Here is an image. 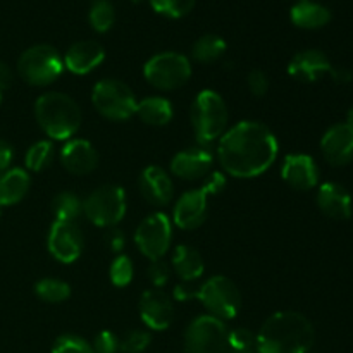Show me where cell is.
Listing matches in <instances>:
<instances>
[{"instance_id":"cell-35","label":"cell","mask_w":353,"mask_h":353,"mask_svg":"<svg viewBox=\"0 0 353 353\" xmlns=\"http://www.w3.org/2000/svg\"><path fill=\"white\" fill-rule=\"evenodd\" d=\"M152 336L145 330H131L121 338V353H143L150 347Z\"/></svg>"},{"instance_id":"cell-22","label":"cell","mask_w":353,"mask_h":353,"mask_svg":"<svg viewBox=\"0 0 353 353\" xmlns=\"http://www.w3.org/2000/svg\"><path fill=\"white\" fill-rule=\"evenodd\" d=\"M317 205L324 216L336 221H347L352 217V196L340 183H324L317 190Z\"/></svg>"},{"instance_id":"cell-34","label":"cell","mask_w":353,"mask_h":353,"mask_svg":"<svg viewBox=\"0 0 353 353\" xmlns=\"http://www.w3.org/2000/svg\"><path fill=\"white\" fill-rule=\"evenodd\" d=\"M148 2L155 12L171 19H179L195 7L196 0H148Z\"/></svg>"},{"instance_id":"cell-33","label":"cell","mask_w":353,"mask_h":353,"mask_svg":"<svg viewBox=\"0 0 353 353\" xmlns=\"http://www.w3.org/2000/svg\"><path fill=\"white\" fill-rule=\"evenodd\" d=\"M133 276H134L133 261H131L128 255H123V254L117 255L109 268L110 283H112L114 286H117V288H124V286H128L131 281H133Z\"/></svg>"},{"instance_id":"cell-36","label":"cell","mask_w":353,"mask_h":353,"mask_svg":"<svg viewBox=\"0 0 353 353\" xmlns=\"http://www.w3.org/2000/svg\"><path fill=\"white\" fill-rule=\"evenodd\" d=\"M52 353H95L92 343L78 334H62L54 341Z\"/></svg>"},{"instance_id":"cell-3","label":"cell","mask_w":353,"mask_h":353,"mask_svg":"<svg viewBox=\"0 0 353 353\" xmlns=\"http://www.w3.org/2000/svg\"><path fill=\"white\" fill-rule=\"evenodd\" d=\"M34 119L50 140L68 141L81 128V109L72 97L45 92L34 102Z\"/></svg>"},{"instance_id":"cell-31","label":"cell","mask_w":353,"mask_h":353,"mask_svg":"<svg viewBox=\"0 0 353 353\" xmlns=\"http://www.w3.org/2000/svg\"><path fill=\"white\" fill-rule=\"evenodd\" d=\"M88 21L97 33H107L116 23V9L110 0H95L90 7Z\"/></svg>"},{"instance_id":"cell-26","label":"cell","mask_w":353,"mask_h":353,"mask_svg":"<svg viewBox=\"0 0 353 353\" xmlns=\"http://www.w3.org/2000/svg\"><path fill=\"white\" fill-rule=\"evenodd\" d=\"M137 116L148 126H165L171 123L174 109L165 97H147L138 102Z\"/></svg>"},{"instance_id":"cell-40","label":"cell","mask_w":353,"mask_h":353,"mask_svg":"<svg viewBox=\"0 0 353 353\" xmlns=\"http://www.w3.org/2000/svg\"><path fill=\"white\" fill-rule=\"evenodd\" d=\"M14 159V148L12 145L7 143L6 140H0V174L7 169H10Z\"/></svg>"},{"instance_id":"cell-5","label":"cell","mask_w":353,"mask_h":353,"mask_svg":"<svg viewBox=\"0 0 353 353\" xmlns=\"http://www.w3.org/2000/svg\"><path fill=\"white\" fill-rule=\"evenodd\" d=\"M226 188V176L223 172H212L207 183L200 188L185 192L176 200L172 210V223L181 230H196L207 219L209 199Z\"/></svg>"},{"instance_id":"cell-47","label":"cell","mask_w":353,"mask_h":353,"mask_svg":"<svg viewBox=\"0 0 353 353\" xmlns=\"http://www.w3.org/2000/svg\"><path fill=\"white\" fill-rule=\"evenodd\" d=\"M0 102H2V90H0Z\"/></svg>"},{"instance_id":"cell-24","label":"cell","mask_w":353,"mask_h":353,"mask_svg":"<svg viewBox=\"0 0 353 353\" xmlns=\"http://www.w3.org/2000/svg\"><path fill=\"white\" fill-rule=\"evenodd\" d=\"M172 269L183 283H193L205 272V264L199 250L188 245H178L172 252Z\"/></svg>"},{"instance_id":"cell-20","label":"cell","mask_w":353,"mask_h":353,"mask_svg":"<svg viewBox=\"0 0 353 353\" xmlns=\"http://www.w3.org/2000/svg\"><path fill=\"white\" fill-rule=\"evenodd\" d=\"M333 69L330 57L317 48L296 52L288 64V74L302 83H314Z\"/></svg>"},{"instance_id":"cell-41","label":"cell","mask_w":353,"mask_h":353,"mask_svg":"<svg viewBox=\"0 0 353 353\" xmlns=\"http://www.w3.org/2000/svg\"><path fill=\"white\" fill-rule=\"evenodd\" d=\"M14 81V74H12V69L9 68V64H6L3 61H0V90H7L12 86Z\"/></svg>"},{"instance_id":"cell-18","label":"cell","mask_w":353,"mask_h":353,"mask_svg":"<svg viewBox=\"0 0 353 353\" xmlns=\"http://www.w3.org/2000/svg\"><path fill=\"white\" fill-rule=\"evenodd\" d=\"M61 164L68 172L74 176H86L99 165V154L88 140L71 138L61 148Z\"/></svg>"},{"instance_id":"cell-42","label":"cell","mask_w":353,"mask_h":353,"mask_svg":"<svg viewBox=\"0 0 353 353\" xmlns=\"http://www.w3.org/2000/svg\"><path fill=\"white\" fill-rule=\"evenodd\" d=\"M330 74L333 76V79L338 85H348L353 79V72L347 68H333L330 71Z\"/></svg>"},{"instance_id":"cell-6","label":"cell","mask_w":353,"mask_h":353,"mask_svg":"<svg viewBox=\"0 0 353 353\" xmlns=\"http://www.w3.org/2000/svg\"><path fill=\"white\" fill-rule=\"evenodd\" d=\"M64 71V57L55 47L38 43L17 59V72L31 86H48Z\"/></svg>"},{"instance_id":"cell-17","label":"cell","mask_w":353,"mask_h":353,"mask_svg":"<svg viewBox=\"0 0 353 353\" xmlns=\"http://www.w3.org/2000/svg\"><path fill=\"white\" fill-rule=\"evenodd\" d=\"M324 159L334 168H341L353 159V128L347 123L331 126L321 140Z\"/></svg>"},{"instance_id":"cell-23","label":"cell","mask_w":353,"mask_h":353,"mask_svg":"<svg viewBox=\"0 0 353 353\" xmlns=\"http://www.w3.org/2000/svg\"><path fill=\"white\" fill-rule=\"evenodd\" d=\"M31 188V178L26 169L10 168L0 174V207L19 203Z\"/></svg>"},{"instance_id":"cell-1","label":"cell","mask_w":353,"mask_h":353,"mask_svg":"<svg viewBox=\"0 0 353 353\" xmlns=\"http://www.w3.org/2000/svg\"><path fill=\"white\" fill-rule=\"evenodd\" d=\"M279 143L269 126L259 121H240L219 138L217 159L233 178H257L276 162Z\"/></svg>"},{"instance_id":"cell-12","label":"cell","mask_w":353,"mask_h":353,"mask_svg":"<svg viewBox=\"0 0 353 353\" xmlns=\"http://www.w3.org/2000/svg\"><path fill=\"white\" fill-rule=\"evenodd\" d=\"M134 243L148 261H159L172 243V223L164 212H154L141 219L134 231Z\"/></svg>"},{"instance_id":"cell-7","label":"cell","mask_w":353,"mask_h":353,"mask_svg":"<svg viewBox=\"0 0 353 353\" xmlns=\"http://www.w3.org/2000/svg\"><path fill=\"white\" fill-rule=\"evenodd\" d=\"M92 103L97 112L109 121H128L137 114L138 100L133 90L119 79H100L92 90Z\"/></svg>"},{"instance_id":"cell-11","label":"cell","mask_w":353,"mask_h":353,"mask_svg":"<svg viewBox=\"0 0 353 353\" xmlns=\"http://www.w3.org/2000/svg\"><path fill=\"white\" fill-rule=\"evenodd\" d=\"M226 323L217 317L199 316L185 331V353H230Z\"/></svg>"},{"instance_id":"cell-2","label":"cell","mask_w":353,"mask_h":353,"mask_svg":"<svg viewBox=\"0 0 353 353\" xmlns=\"http://www.w3.org/2000/svg\"><path fill=\"white\" fill-rule=\"evenodd\" d=\"M316 341L312 323L295 310H281L265 319L257 333L259 353H309Z\"/></svg>"},{"instance_id":"cell-30","label":"cell","mask_w":353,"mask_h":353,"mask_svg":"<svg viewBox=\"0 0 353 353\" xmlns=\"http://www.w3.org/2000/svg\"><path fill=\"white\" fill-rule=\"evenodd\" d=\"M34 295L45 303H62L71 296V286L57 278H43L34 285Z\"/></svg>"},{"instance_id":"cell-14","label":"cell","mask_w":353,"mask_h":353,"mask_svg":"<svg viewBox=\"0 0 353 353\" xmlns=\"http://www.w3.org/2000/svg\"><path fill=\"white\" fill-rule=\"evenodd\" d=\"M138 312L148 330L165 331L174 321V303L162 288H150L141 293Z\"/></svg>"},{"instance_id":"cell-10","label":"cell","mask_w":353,"mask_h":353,"mask_svg":"<svg viewBox=\"0 0 353 353\" xmlns=\"http://www.w3.org/2000/svg\"><path fill=\"white\" fill-rule=\"evenodd\" d=\"M128 209L126 193L117 185H103L83 200V214L99 228H114L124 219Z\"/></svg>"},{"instance_id":"cell-27","label":"cell","mask_w":353,"mask_h":353,"mask_svg":"<svg viewBox=\"0 0 353 353\" xmlns=\"http://www.w3.org/2000/svg\"><path fill=\"white\" fill-rule=\"evenodd\" d=\"M226 40L219 34H202L192 47V59L200 64H214L226 54Z\"/></svg>"},{"instance_id":"cell-39","label":"cell","mask_w":353,"mask_h":353,"mask_svg":"<svg viewBox=\"0 0 353 353\" xmlns=\"http://www.w3.org/2000/svg\"><path fill=\"white\" fill-rule=\"evenodd\" d=\"M247 85L252 95L261 99V97L268 95L271 83H269V76L262 69H252L247 76Z\"/></svg>"},{"instance_id":"cell-44","label":"cell","mask_w":353,"mask_h":353,"mask_svg":"<svg viewBox=\"0 0 353 353\" xmlns=\"http://www.w3.org/2000/svg\"><path fill=\"white\" fill-rule=\"evenodd\" d=\"M174 299L178 302H186L190 299H195V290H192L186 285H178L174 288Z\"/></svg>"},{"instance_id":"cell-13","label":"cell","mask_w":353,"mask_h":353,"mask_svg":"<svg viewBox=\"0 0 353 353\" xmlns=\"http://www.w3.org/2000/svg\"><path fill=\"white\" fill-rule=\"evenodd\" d=\"M47 248L52 257L61 264H72L78 261L85 248V238L76 223L54 221L48 230Z\"/></svg>"},{"instance_id":"cell-4","label":"cell","mask_w":353,"mask_h":353,"mask_svg":"<svg viewBox=\"0 0 353 353\" xmlns=\"http://www.w3.org/2000/svg\"><path fill=\"white\" fill-rule=\"evenodd\" d=\"M190 121H192L196 141L205 147L207 143L219 140L226 133L230 110L219 93L214 90H202L193 99Z\"/></svg>"},{"instance_id":"cell-25","label":"cell","mask_w":353,"mask_h":353,"mask_svg":"<svg viewBox=\"0 0 353 353\" xmlns=\"http://www.w3.org/2000/svg\"><path fill=\"white\" fill-rule=\"evenodd\" d=\"M290 19L302 30H317L331 21V10L312 0H299L290 10Z\"/></svg>"},{"instance_id":"cell-37","label":"cell","mask_w":353,"mask_h":353,"mask_svg":"<svg viewBox=\"0 0 353 353\" xmlns=\"http://www.w3.org/2000/svg\"><path fill=\"white\" fill-rule=\"evenodd\" d=\"M147 276L154 288H164L168 285L169 278H171V265L165 261L159 259V261H150V265L147 269Z\"/></svg>"},{"instance_id":"cell-46","label":"cell","mask_w":353,"mask_h":353,"mask_svg":"<svg viewBox=\"0 0 353 353\" xmlns=\"http://www.w3.org/2000/svg\"><path fill=\"white\" fill-rule=\"evenodd\" d=\"M131 2H134V3H140V2H143V0H131Z\"/></svg>"},{"instance_id":"cell-16","label":"cell","mask_w":353,"mask_h":353,"mask_svg":"<svg viewBox=\"0 0 353 353\" xmlns=\"http://www.w3.org/2000/svg\"><path fill=\"white\" fill-rule=\"evenodd\" d=\"M214 165V154L205 147L185 148L171 159V172L176 178L195 181L205 178Z\"/></svg>"},{"instance_id":"cell-43","label":"cell","mask_w":353,"mask_h":353,"mask_svg":"<svg viewBox=\"0 0 353 353\" xmlns=\"http://www.w3.org/2000/svg\"><path fill=\"white\" fill-rule=\"evenodd\" d=\"M107 243L110 245V248H112L114 252H117L119 254L121 250L124 248V234L123 231L119 230H112L109 234H107Z\"/></svg>"},{"instance_id":"cell-21","label":"cell","mask_w":353,"mask_h":353,"mask_svg":"<svg viewBox=\"0 0 353 353\" xmlns=\"http://www.w3.org/2000/svg\"><path fill=\"white\" fill-rule=\"evenodd\" d=\"M105 59V50L95 40L74 41L64 55V68L69 72L85 76L95 71Z\"/></svg>"},{"instance_id":"cell-19","label":"cell","mask_w":353,"mask_h":353,"mask_svg":"<svg viewBox=\"0 0 353 353\" xmlns=\"http://www.w3.org/2000/svg\"><path fill=\"white\" fill-rule=\"evenodd\" d=\"M281 178L292 188L299 190V192H307L319 183V169L310 155L290 154L283 161Z\"/></svg>"},{"instance_id":"cell-32","label":"cell","mask_w":353,"mask_h":353,"mask_svg":"<svg viewBox=\"0 0 353 353\" xmlns=\"http://www.w3.org/2000/svg\"><path fill=\"white\" fill-rule=\"evenodd\" d=\"M228 352L230 353H259L257 334L247 327H234L228 336Z\"/></svg>"},{"instance_id":"cell-28","label":"cell","mask_w":353,"mask_h":353,"mask_svg":"<svg viewBox=\"0 0 353 353\" xmlns=\"http://www.w3.org/2000/svg\"><path fill=\"white\" fill-rule=\"evenodd\" d=\"M52 214L55 221H68L76 223L83 214V200L72 192H61L52 200Z\"/></svg>"},{"instance_id":"cell-15","label":"cell","mask_w":353,"mask_h":353,"mask_svg":"<svg viewBox=\"0 0 353 353\" xmlns=\"http://www.w3.org/2000/svg\"><path fill=\"white\" fill-rule=\"evenodd\" d=\"M141 196L154 207H165L174 199V183L171 174L161 165H148L138 178Z\"/></svg>"},{"instance_id":"cell-29","label":"cell","mask_w":353,"mask_h":353,"mask_svg":"<svg viewBox=\"0 0 353 353\" xmlns=\"http://www.w3.org/2000/svg\"><path fill=\"white\" fill-rule=\"evenodd\" d=\"M55 148L52 140H40L34 141L30 148L26 150L24 155V165H26V171L31 172H41L52 164L54 161Z\"/></svg>"},{"instance_id":"cell-8","label":"cell","mask_w":353,"mask_h":353,"mask_svg":"<svg viewBox=\"0 0 353 353\" xmlns=\"http://www.w3.org/2000/svg\"><path fill=\"white\" fill-rule=\"evenodd\" d=\"M143 76L154 88L161 92H174L192 78V62L179 52H161L145 62Z\"/></svg>"},{"instance_id":"cell-38","label":"cell","mask_w":353,"mask_h":353,"mask_svg":"<svg viewBox=\"0 0 353 353\" xmlns=\"http://www.w3.org/2000/svg\"><path fill=\"white\" fill-rule=\"evenodd\" d=\"M92 347L95 353H117L121 347V338L112 331L103 330L97 334Z\"/></svg>"},{"instance_id":"cell-9","label":"cell","mask_w":353,"mask_h":353,"mask_svg":"<svg viewBox=\"0 0 353 353\" xmlns=\"http://www.w3.org/2000/svg\"><path fill=\"white\" fill-rule=\"evenodd\" d=\"M195 299L207 310V314L221 321H231L240 314L243 300L238 286L226 276H212L199 290Z\"/></svg>"},{"instance_id":"cell-45","label":"cell","mask_w":353,"mask_h":353,"mask_svg":"<svg viewBox=\"0 0 353 353\" xmlns=\"http://www.w3.org/2000/svg\"><path fill=\"white\" fill-rule=\"evenodd\" d=\"M347 124H348V126L353 128V107H350V109H348V112H347Z\"/></svg>"}]
</instances>
